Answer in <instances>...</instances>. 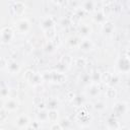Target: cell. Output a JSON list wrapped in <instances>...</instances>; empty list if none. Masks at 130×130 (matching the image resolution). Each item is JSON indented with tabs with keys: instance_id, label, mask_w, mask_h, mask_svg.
Here are the masks:
<instances>
[{
	"instance_id": "cell-44",
	"label": "cell",
	"mask_w": 130,
	"mask_h": 130,
	"mask_svg": "<svg viewBox=\"0 0 130 130\" xmlns=\"http://www.w3.org/2000/svg\"><path fill=\"white\" fill-rule=\"evenodd\" d=\"M103 12H104V14L106 15V16H108L109 14H110V12H111V8H110V5L109 4H106L105 6H104V8H103V10H102Z\"/></svg>"
},
{
	"instance_id": "cell-49",
	"label": "cell",
	"mask_w": 130,
	"mask_h": 130,
	"mask_svg": "<svg viewBox=\"0 0 130 130\" xmlns=\"http://www.w3.org/2000/svg\"><path fill=\"white\" fill-rule=\"evenodd\" d=\"M60 124L62 125V127H63V129H64V128H66V127H68L69 121H68V119H62V121L60 122Z\"/></svg>"
},
{
	"instance_id": "cell-28",
	"label": "cell",
	"mask_w": 130,
	"mask_h": 130,
	"mask_svg": "<svg viewBox=\"0 0 130 130\" xmlns=\"http://www.w3.org/2000/svg\"><path fill=\"white\" fill-rule=\"evenodd\" d=\"M44 35H45L46 39H48L49 41H51V40L54 38V36L56 35V28H55V26H54V27H51V28H49V29L44 30Z\"/></svg>"
},
{
	"instance_id": "cell-8",
	"label": "cell",
	"mask_w": 130,
	"mask_h": 130,
	"mask_svg": "<svg viewBox=\"0 0 130 130\" xmlns=\"http://www.w3.org/2000/svg\"><path fill=\"white\" fill-rule=\"evenodd\" d=\"M25 4L23 3V2H21V1H16V2H14L13 3V5H12V7H11V10H12V12L14 13V15H16V16H21L23 13H24V11H25Z\"/></svg>"
},
{
	"instance_id": "cell-52",
	"label": "cell",
	"mask_w": 130,
	"mask_h": 130,
	"mask_svg": "<svg viewBox=\"0 0 130 130\" xmlns=\"http://www.w3.org/2000/svg\"><path fill=\"white\" fill-rule=\"evenodd\" d=\"M103 1H104L106 4H109V5H110V4L113 2V0H103Z\"/></svg>"
},
{
	"instance_id": "cell-41",
	"label": "cell",
	"mask_w": 130,
	"mask_h": 130,
	"mask_svg": "<svg viewBox=\"0 0 130 130\" xmlns=\"http://www.w3.org/2000/svg\"><path fill=\"white\" fill-rule=\"evenodd\" d=\"M9 94V89L7 87H3L0 89V96L1 98H7Z\"/></svg>"
},
{
	"instance_id": "cell-19",
	"label": "cell",
	"mask_w": 130,
	"mask_h": 130,
	"mask_svg": "<svg viewBox=\"0 0 130 130\" xmlns=\"http://www.w3.org/2000/svg\"><path fill=\"white\" fill-rule=\"evenodd\" d=\"M37 120L40 123H46V122H48V110L47 109L39 110V112L37 114Z\"/></svg>"
},
{
	"instance_id": "cell-45",
	"label": "cell",
	"mask_w": 130,
	"mask_h": 130,
	"mask_svg": "<svg viewBox=\"0 0 130 130\" xmlns=\"http://www.w3.org/2000/svg\"><path fill=\"white\" fill-rule=\"evenodd\" d=\"M7 67V60L5 58H0V69H4Z\"/></svg>"
},
{
	"instance_id": "cell-26",
	"label": "cell",
	"mask_w": 130,
	"mask_h": 130,
	"mask_svg": "<svg viewBox=\"0 0 130 130\" xmlns=\"http://www.w3.org/2000/svg\"><path fill=\"white\" fill-rule=\"evenodd\" d=\"M111 76H112V73H110L109 71H104L103 73H101L100 81H102L105 84H109L110 79H111Z\"/></svg>"
},
{
	"instance_id": "cell-47",
	"label": "cell",
	"mask_w": 130,
	"mask_h": 130,
	"mask_svg": "<svg viewBox=\"0 0 130 130\" xmlns=\"http://www.w3.org/2000/svg\"><path fill=\"white\" fill-rule=\"evenodd\" d=\"M85 13H86V12H85L82 8H81V9H78V10L75 12V14H77L80 18H81V17H84V16H85Z\"/></svg>"
},
{
	"instance_id": "cell-23",
	"label": "cell",
	"mask_w": 130,
	"mask_h": 130,
	"mask_svg": "<svg viewBox=\"0 0 130 130\" xmlns=\"http://www.w3.org/2000/svg\"><path fill=\"white\" fill-rule=\"evenodd\" d=\"M58 106H59V101H58L57 99H55V98L50 99V100L46 103V108H47V110H55V109L58 108Z\"/></svg>"
},
{
	"instance_id": "cell-22",
	"label": "cell",
	"mask_w": 130,
	"mask_h": 130,
	"mask_svg": "<svg viewBox=\"0 0 130 130\" xmlns=\"http://www.w3.org/2000/svg\"><path fill=\"white\" fill-rule=\"evenodd\" d=\"M59 118V113H58V110L55 109V110H48V121L54 123V122H57Z\"/></svg>"
},
{
	"instance_id": "cell-32",
	"label": "cell",
	"mask_w": 130,
	"mask_h": 130,
	"mask_svg": "<svg viewBox=\"0 0 130 130\" xmlns=\"http://www.w3.org/2000/svg\"><path fill=\"white\" fill-rule=\"evenodd\" d=\"M119 81H120L119 75H118V74H114V75L112 74L111 79H110V82H109V85H110V86H115L116 84L119 83Z\"/></svg>"
},
{
	"instance_id": "cell-17",
	"label": "cell",
	"mask_w": 130,
	"mask_h": 130,
	"mask_svg": "<svg viewBox=\"0 0 130 130\" xmlns=\"http://www.w3.org/2000/svg\"><path fill=\"white\" fill-rule=\"evenodd\" d=\"M91 31H92L91 30V27L88 24H82V25H80L78 27V32L83 38H87L91 34Z\"/></svg>"
},
{
	"instance_id": "cell-39",
	"label": "cell",
	"mask_w": 130,
	"mask_h": 130,
	"mask_svg": "<svg viewBox=\"0 0 130 130\" xmlns=\"http://www.w3.org/2000/svg\"><path fill=\"white\" fill-rule=\"evenodd\" d=\"M50 129H51V130H62L63 127H62V125L60 124V122H54V123H52Z\"/></svg>"
},
{
	"instance_id": "cell-37",
	"label": "cell",
	"mask_w": 130,
	"mask_h": 130,
	"mask_svg": "<svg viewBox=\"0 0 130 130\" xmlns=\"http://www.w3.org/2000/svg\"><path fill=\"white\" fill-rule=\"evenodd\" d=\"M43 79L44 81H50L51 82V78H52V72L51 71H45L42 73Z\"/></svg>"
},
{
	"instance_id": "cell-30",
	"label": "cell",
	"mask_w": 130,
	"mask_h": 130,
	"mask_svg": "<svg viewBox=\"0 0 130 130\" xmlns=\"http://www.w3.org/2000/svg\"><path fill=\"white\" fill-rule=\"evenodd\" d=\"M106 96L108 99H115L117 96V90L114 88V86H109L106 90Z\"/></svg>"
},
{
	"instance_id": "cell-2",
	"label": "cell",
	"mask_w": 130,
	"mask_h": 130,
	"mask_svg": "<svg viewBox=\"0 0 130 130\" xmlns=\"http://www.w3.org/2000/svg\"><path fill=\"white\" fill-rule=\"evenodd\" d=\"M14 36V31L10 26H5L0 30V42L2 44H9Z\"/></svg>"
},
{
	"instance_id": "cell-50",
	"label": "cell",
	"mask_w": 130,
	"mask_h": 130,
	"mask_svg": "<svg viewBox=\"0 0 130 130\" xmlns=\"http://www.w3.org/2000/svg\"><path fill=\"white\" fill-rule=\"evenodd\" d=\"M37 107H38V109H39V110H42V109H47V108H46V103H44V102H41V103L37 104Z\"/></svg>"
},
{
	"instance_id": "cell-29",
	"label": "cell",
	"mask_w": 130,
	"mask_h": 130,
	"mask_svg": "<svg viewBox=\"0 0 130 130\" xmlns=\"http://www.w3.org/2000/svg\"><path fill=\"white\" fill-rule=\"evenodd\" d=\"M75 66L78 68V69H83L85 66H86V60L82 57H78L75 59Z\"/></svg>"
},
{
	"instance_id": "cell-7",
	"label": "cell",
	"mask_w": 130,
	"mask_h": 130,
	"mask_svg": "<svg viewBox=\"0 0 130 130\" xmlns=\"http://www.w3.org/2000/svg\"><path fill=\"white\" fill-rule=\"evenodd\" d=\"M29 123H30L29 117L27 115H25V114H22V115L17 117V119L15 121V126L17 128H19V129H25L28 126Z\"/></svg>"
},
{
	"instance_id": "cell-18",
	"label": "cell",
	"mask_w": 130,
	"mask_h": 130,
	"mask_svg": "<svg viewBox=\"0 0 130 130\" xmlns=\"http://www.w3.org/2000/svg\"><path fill=\"white\" fill-rule=\"evenodd\" d=\"M71 103L74 107H82L83 104L85 103V98L84 95L81 94H75L74 98L71 100Z\"/></svg>"
},
{
	"instance_id": "cell-43",
	"label": "cell",
	"mask_w": 130,
	"mask_h": 130,
	"mask_svg": "<svg viewBox=\"0 0 130 130\" xmlns=\"http://www.w3.org/2000/svg\"><path fill=\"white\" fill-rule=\"evenodd\" d=\"M51 41L53 42V44H54V45H55L56 47L60 45V37H59V36H58L57 34H56V35L54 36V38H53V39H52Z\"/></svg>"
},
{
	"instance_id": "cell-31",
	"label": "cell",
	"mask_w": 130,
	"mask_h": 130,
	"mask_svg": "<svg viewBox=\"0 0 130 130\" xmlns=\"http://www.w3.org/2000/svg\"><path fill=\"white\" fill-rule=\"evenodd\" d=\"M8 120V111L4 108L0 109V124H5Z\"/></svg>"
},
{
	"instance_id": "cell-21",
	"label": "cell",
	"mask_w": 130,
	"mask_h": 130,
	"mask_svg": "<svg viewBox=\"0 0 130 130\" xmlns=\"http://www.w3.org/2000/svg\"><path fill=\"white\" fill-rule=\"evenodd\" d=\"M106 15L104 14V12L102 11V10H100V11H96L94 14H93V20L96 22V23H104L105 21H106Z\"/></svg>"
},
{
	"instance_id": "cell-48",
	"label": "cell",
	"mask_w": 130,
	"mask_h": 130,
	"mask_svg": "<svg viewBox=\"0 0 130 130\" xmlns=\"http://www.w3.org/2000/svg\"><path fill=\"white\" fill-rule=\"evenodd\" d=\"M62 25L63 26H67V25H69V24H71V21H70V18H63L62 19Z\"/></svg>"
},
{
	"instance_id": "cell-3",
	"label": "cell",
	"mask_w": 130,
	"mask_h": 130,
	"mask_svg": "<svg viewBox=\"0 0 130 130\" xmlns=\"http://www.w3.org/2000/svg\"><path fill=\"white\" fill-rule=\"evenodd\" d=\"M128 112V104L125 102H117L113 107V116L119 118Z\"/></svg>"
},
{
	"instance_id": "cell-46",
	"label": "cell",
	"mask_w": 130,
	"mask_h": 130,
	"mask_svg": "<svg viewBox=\"0 0 130 130\" xmlns=\"http://www.w3.org/2000/svg\"><path fill=\"white\" fill-rule=\"evenodd\" d=\"M55 5H58V6H62L66 3V0H51Z\"/></svg>"
},
{
	"instance_id": "cell-5",
	"label": "cell",
	"mask_w": 130,
	"mask_h": 130,
	"mask_svg": "<svg viewBox=\"0 0 130 130\" xmlns=\"http://www.w3.org/2000/svg\"><path fill=\"white\" fill-rule=\"evenodd\" d=\"M101 92V86L99 85L98 82H92L90 85L87 86L85 93L89 98H96Z\"/></svg>"
},
{
	"instance_id": "cell-16",
	"label": "cell",
	"mask_w": 130,
	"mask_h": 130,
	"mask_svg": "<svg viewBox=\"0 0 130 130\" xmlns=\"http://www.w3.org/2000/svg\"><path fill=\"white\" fill-rule=\"evenodd\" d=\"M7 70L10 74H17L20 71V65L16 61L7 62Z\"/></svg>"
},
{
	"instance_id": "cell-15",
	"label": "cell",
	"mask_w": 130,
	"mask_h": 130,
	"mask_svg": "<svg viewBox=\"0 0 130 130\" xmlns=\"http://www.w3.org/2000/svg\"><path fill=\"white\" fill-rule=\"evenodd\" d=\"M107 127L109 129H111V130H118V129L121 128L117 118L114 117V116H111V117H109L107 119Z\"/></svg>"
},
{
	"instance_id": "cell-35",
	"label": "cell",
	"mask_w": 130,
	"mask_h": 130,
	"mask_svg": "<svg viewBox=\"0 0 130 130\" xmlns=\"http://www.w3.org/2000/svg\"><path fill=\"white\" fill-rule=\"evenodd\" d=\"M67 68H68V66L67 65H65L64 63H62V62H58V64L56 65V70L57 71H59V72H65L66 70H67Z\"/></svg>"
},
{
	"instance_id": "cell-24",
	"label": "cell",
	"mask_w": 130,
	"mask_h": 130,
	"mask_svg": "<svg viewBox=\"0 0 130 130\" xmlns=\"http://www.w3.org/2000/svg\"><path fill=\"white\" fill-rule=\"evenodd\" d=\"M92 108L98 112H103V111H105L107 109V104L104 101H96L92 105Z\"/></svg>"
},
{
	"instance_id": "cell-10",
	"label": "cell",
	"mask_w": 130,
	"mask_h": 130,
	"mask_svg": "<svg viewBox=\"0 0 130 130\" xmlns=\"http://www.w3.org/2000/svg\"><path fill=\"white\" fill-rule=\"evenodd\" d=\"M18 107H19V103L17 101H15L14 99H9L8 101L5 102V104L3 106V108L5 110H7L8 112H14L18 109Z\"/></svg>"
},
{
	"instance_id": "cell-38",
	"label": "cell",
	"mask_w": 130,
	"mask_h": 130,
	"mask_svg": "<svg viewBox=\"0 0 130 130\" xmlns=\"http://www.w3.org/2000/svg\"><path fill=\"white\" fill-rule=\"evenodd\" d=\"M80 20H81V18L77 15V14H73L72 16H71V18H70V21H71V23H73V24H78L79 22H80Z\"/></svg>"
},
{
	"instance_id": "cell-1",
	"label": "cell",
	"mask_w": 130,
	"mask_h": 130,
	"mask_svg": "<svg viewBox=\"0 0 130 130\" xmlns=\"http://www.w3.org/2000/svg\"><path fill=\"white\" fill-rule=\"evenodd\" d=\"M117 68L121 73H128L130 71V60L128 55H122L118 59Z\"/></svg>"
},
{
	"instance_id": "cell-13",
	"label": "cell",
	"mask_w": 130,
	"mask_h": 130,
	"mask_svg": "<svg viewBox=\"0 0 130 130\" xmlns=\"http://www.w3.org/2000/svg\"><path fill=\"white\" fill-rule=\"evenodd\" d=\"M30 85L32 86H37V85H40L44 82V79H43V76H42V73H35L31 75V77L28 79L27 81Z\"/></svg>"
},
{
	"instance_id": "cell-33",
	"label": "cell",
	"mask_w": 130,
	"mask_h": 130,
	"mask_svg": "<svg viewBox=\"0 0 130 130\" xmlns=\"http://www.w3.org/2000/svg\"><path fill=\"white\" fill-rule=\"evenodd\" d=\"M60 62H62V63H64L65 65H67V66H69L70 64H71V62H72V58L69 56V55H63L62 57H61V59H60Z\"/></svg>"
},
{
	"instance_id": "cell-27",
	"label": "cell",
	"mask_w": 130,
	"mask_h": 130,
	"mask_svg": "<svg viewBox=\"0 0 130 130\" xmlns=\"http://www.w3.org/2000/svg\"><path fill=\"white\" fill-rule=\"evenodd\" d=\"M55 49H56V46L53 44L52 41H48V42L45 44V46H44V51H45L46 53H49V54L53 53V52L55 51Z\"/></svg>"
},
{
	"instance_id": "cell-42",
	"label": "cell",
	"mask_w": 130,
	"mask_h": 130,
	"mask_svg": "<svg viewBox=\"0 0 130 130\" xmlns=\"http://www.w3.org/2000/svg\"><path fill=\"white\" fill-rule=\"evenodd\" d=\"M80 79H81V81H82L83 83H87L88 81H90V75L87 74V73H84V74L81 75Z\"/></svg>"
},
{
	"instance_id": "cell-11",
	"label": "cell",
	"mask_w": 130,
	"mask_h": 130,
	"mask_svg": "<svg viewBox=\"0 0 130 130\" xmlns=\"http://www.w3.org/2000/svg\"><path fill=\"white\" fill-rule=\"evenodd\" d=\"M76 119H77V121H79V122H81V123H90V121H91V116L89 115L88 111H86V110H81V111L77 114Z\"/></svg>"
},
{
	"instance_id": "cell-51",
	"label": "cell",
	"mask_w": 130,
	"mask_h": 130,
	"mask_svg": "<svg viewBox=\"0 0 130 130\" xmlns=\"http://www.w3.org/2000/svg\"><path fill=\"white\" fill-rule=\"evenodd\" d=\"M74 95H75V94H74L73 92H69V93L67 94V96H68V99H69L70 101H71V100H72V99L74 98Z\"/></svg>"
},
{
	"instance_id": "cell-6",
	"label": "cell",
	"mask_w": 130,
	"mask_h": 130,
	"mask_svg": "<svg viewBox=\"0 0 130 130\" xmlns=\"http://www.w3.org/2000/svg\"><path fill=\"white\" fill-rule=\"evenodd\" d=\"M78 48H79L82 52L88 53V52H90V51L94 48V44H93V42H92L90 39L84 38V40L80 41V43H79V45H78Z\"/></svg>"
},
{
	"instance_id": "cell-9",
	"label": "cell",
	"mask_w": 130,
	"mask_h": 130,
	"mask_svg": "<svg viewBox=\"0 0 130 130\" xmlns=\"http://www.w3.org/2000/svg\"><path fill=\"white\" fill-rule=\"evenodd\" d=\"M52 72V78H51V82L54 83H58V84H62L65 82L66 80V76L63 72H59L57 70L51 71Z\"/></svg>"
},
{
	"instance_id": "cell-36",
	"label": "cell",
	"mask_w": 130,
	"mask_h": 130,
	"mask_svg": "<svg viewBox=\"0 0 130 130\" xmlns=\"http://www.w3.org/2000/svg\"><path fill=\"white\" fill-rule=\"evenodd\" d=\"M40 128H41V123L37 120L36 122H32L31 124L29 123L28 126H27L25 129H32V130H34V129H40Z\"/></svg>"
},
{
	"instance_id": "cell-14",
	"label": "cell",
	"mask_w": 130,
	"mask_h": 130,
	"mask_svg": "<svg viewBox=\"0 0 130 130\" xmlns=\"http://www.w3.org/2000/svg\"><path fill=\"white\" fill-rule=\"evenodd\" d=\"M55 26V20L53 19L52 16H47L45 17L42 22H41V28L43 30H46V29H49L51 27H54Z\"/></svg>"
},
{
	"instance_id": "cell-40",
	"label": "cell",
	"mask_w": 130,
	"mask_h": 130,
	"mask_svg": "<svg viewBox=\"0 0 130 130\" xmlns=\"http://www.w3.org/2000/svg\"><path fill=\"white\" fill-rule=\"evenodd\" d=\"M34 74V71L32 70H26L25 72H24V74H23V79L25 80V81H28V79L31 77V75Z\"/></svg>"
},
{
	"instance_id": "cell-20",
	"label": "cell",
	"mask_w": 130,
	"mask_h": 130,
	"mask_svg": "<svg viewBox=\"0 0 130 130\" xmlns=\"http://www.w3.org/2000/svg\"><path fill=\"white\" fill-rule=\"evenodd\" d=\"M82 9L86 13H91L94 11V2L93 0H85L82 4Z\"/></svg>"
},
{
	"instance_id": "cell-4",
	"label": "cell",
	"mask_w": 130,
	"mask_h": 130,
	"mask_svg": "<svg viewBox=\"0 0 130 130\" xmlns=\"http://www.w3.org/2000/svg\"><path fill=\"white\" fill-rule=\"evenodd\" d=\"M15 27L19 34H27L30 29V23L26 18H22L16 22Z\"/></svg>"
},
{
	"instance_id": "cell-25",
	"label": "cell",
	"mask_w": 130,
	"mask_h": 130,
	"mask_svg": "<svg viewBox=\"0 0 130 130\" xmlns=\"http://www.w3.org/2000/svg\"><path fill=\"white\" fill-rule=\"evenodd\" d=\"M80 41H79V38L77 36H71L70 38H68L67 40V44L71 47V48H76L78 47Z\"/></svg>"
},
{
	"instance_id": "cell-34",
	"label": "cell",
	"mask_w": 130,
	"mask_h": 130,
	"mask_svg": "<svg viewBox=\"0 0 130 130\" xmlns=\"http://www.w3.org/2000/svg\"><path fill=\"white\" fill-rule=\"evenodd\" d=\"M100 78H101V73L99 71H93L90 74V81L92 82H99Z\"/></svg>"
},
{
	"instance_id": "cell-12",
	"label": "cell",
	"mask_w": 130,
	"mask_h": 130,
	"mask_svg": "<svg viewBox=\"0 0 130 130\" xmlns=\"http://www.w3.org/2000/svg\"><path fill=\"white\" fill-rule=\"evenodd\" d=\"M115 30V25L112 21H105L103 23V27H102V31L105 36H111Z\"/></svg>"
}]
</instances>
